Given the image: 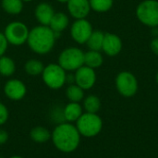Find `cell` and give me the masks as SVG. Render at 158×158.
<instances>
[{
	"label": "cell",
	"mask_w": 158,
	"mask_h": 158,
	"mask_svg": "<svg viewBox=\"0 0 158 158\" xmlns=\"http://www.w3.org/2000/svg\"><path fill=\"white\" fill-rule=\"evenodd\" d=\"M55 147L65 154L74 152L80 145L81 134L76 126L69 122L59 123L51 133Z\"/></svg>",
	"instance_id": "cell-1"
},
{
	"label": "cell",
	"mask_w": 158,
	"mask_h": 158,
	"mask_svg": "<svg viewBox=\"0 0 158 158\" xmlns=\"http://www.w3.org/2000/svg\"><path fill=\"white\" fill-rule=\"evenodd\" d=\"M57 35L49 26L40 24L30 30L27 44L33 53L46 55L54 48Z\"/></svg>",
	"instance_id": "cell-2"
},
{
	"label": "cell",
	"mask_w": 158,
	"mask_h": 158,
	"mask_svg": "<svg viewBox=\"0 0 158 158\" xmlns=\"http://www.w3.org/2000/svg\"><path fill=\"white\" fill-rule=\"evenodd\" d=\"M75 126L81 136L93 138L101 132L103 128V120L97 114L85 112L76 121Z\"/></svg>",
	"instance_id": "cell-3"
},
{
	"label": "cell",
	"mask_w": 158,
	"mask_h": 158,
	"mask_svg": "<svg viewBox=\"0 0 158 158\" xmlns=\"http://www.w3.org/2000/svg\"><path fill=\"white\" fill-rule=\"evenodd\" d=\"M67 71L58 63H50L44 66L42 73V79L44 84L52 89L58 90L67 82Z\"/></svg>",
	"instance_id": "cell-4"
},
{
	"label": "cell",
	"mask_w": 158,
	"mask_h": 158,
	"mask_svg": "<svg viewBox=\"0 0 158 158\" xmlns=\"http://www.w3.org/2000/svg\"><path fill=\"white\" fill-rule=\"evenodd\" d=\"M57 63L66 71H76L84 65V52L79 47H68L61 51Z\"/></svg>",
	"instance_id": "cell-5"
},
{
	"label": "cell",
	"mask_w": 158,
	"mask_h": 158,
	"mask_svg": "<svg viewBox=\"0 0 158 158\" xmlns=\"http://www.w3.org/2000/svg\"><path fill=\"white\" fill-rule=\"evenodd\" d=\"M136 17L139 21L151 28L158 27V1L143 0L136 7Z\"/></svg>",
	"instance_id": "cell-6"
},
{
	"label": "cell",
	"mask_w": 158,
	"mask_h": 158,
	"mask_svg": "<svg viewBox=\"0 0 158 158\" xmlns=\"http://www.w3.org/2000/svg\"><path fill=\"white\" fill-rule=\"evenodd\" d=\"M30 30L27 25L21 21L14 20L9 22L4 31V35L8 43L14 46H20L27 43Z\"/></svg>",
	"instance_id": "cell-7"
},
{
	"label": "cell",
	"mask_w": 158,
	"mask_h": 158,
	"mask_svg": "<svg viewBox=\"0 0 158 158\" xmlns=\"http://www.w3.org/2000/svg\"><path fill=\"white\" fill-rule=\"evenodd\" d=\"M118 92L124 97H132L138 91V81L130 71H121L116 77Z\"/></svg>",
	"instance_id": "cell-8"
},
{
	"label": "cell",
	"mask_w": 158,
	"mask_h": 158,
	"mask_svg": "<svg viewBox=\"0 0 158 158\" xmlns=\"http://www.w3.org/2000/svg\"><path fill=\"white\" fill-rule=\"evenodd\" d=\"M93 31V26L86 19H75L70 27V36L72 40L80 44H86Z\"/></svg>",
	"instance_id": "cell-9"
},
{
	"label": "cell",
	"mask_w": 158,
	"mask_h": 158,
	"mask_svg": "<svg viewBox=\"0 0 158 158\" xmlns=\"http://www.w3.org/2000/svg\"><path fill=\"white\" fill-rule=\"evenodd\" d=\"M74 81L78 86H80L84 91L92 89L96 82L95 70L83 65L75 71Z\"/></svg>",
	"instance_id": "cell-10"
},
{
	"label": "cell",
	"mask_w": 158,
	"mask_h": 158,
	"mask_svg": "<svg viewBox=\"0 0 158 158\" xmlns=\"http://www.w3.org/2000/svg\"><path fill=\"white\" fill-rule=\"evenodd\" d=\"M4 94L12 101H19L26 95L27 87L22 81L19 79H10L5 83Z\"/></svg>",
	"instance_id": "cell-11"
},
{
	"label": "cell",
	"mask_w": 158,
	"mask_h": 158,
	"mask_svg": "<svg viewBox=\"0 0 158 158\" xmlns=\"http://www.w3.org/2000/svg\"><path fill=\"white\" fill-rule=\"evenodd\" d=\"M67 6L69 14L75 19H86L92 10L89 0H69Z\"/></svg>",
	"instance_id": "cell-12"
},
{
	"label": "cell",
	"mask_w": 158,
	"mask_h": 158,
	"mask_svg": "<svg viewBox=\"0 0 158 158\" xmlns=\"http://www.w3.org/2000/svg\"><path fill=\"white\" fill-rule=\"evenodd\" d=\"M122 41L120 37L115 33H105L102 50L109 56H118L122 50Z\"/></svg>",
	"instance_id": "cell-13"
},
{
	"label": "cell",
	"mask_w": 158,
	"mask_h": 158,
	"mask_svg": "<svg viewBox=\"0 0 158 158\" xmlns=\"http://www.w3.org/2000/svg\"><path fill=\"white\" fill-rule=\"evenodd\" d=\"M55 14V10L53 6L46 2H42L38 4L34 10V16L38 22L41 25L48 26L53 16Z\"/></svg>",
	"instance_id": "cell-14"
},
{
	"label": "cell",
	"mask_w": 158,
	"mask_h": 158,
	"mask_svg": "<svg viewBox=\"0 0 158 158\" xmlns=\"http://www.w3.org/2000/svg\"><path fill=\"white\" fill-rule=\"evenodd\" d=\"M82 114H83V109L82 106L80 105V103L69 102L64 106L62 110V116L64 120L69 123L76 122Z\"/></svg>",
	"instance_id": "cell-15"
},
{
	"label": "cell",
	"mask_w": 158,
	"mask_h": 158,
	"mask_svg": "<svg viewBox=\"0 0 158 158\" xmlns=\"http://www.w3.org/2000/svg\"><path fill=\"white\" fill-rule=\"evenodd\" d=\"M69 24V19L68 15L64 12H55L50 23L49 27L53 30L56 33L60 34L64 31Z\"/></svg>",
	"instance_id": "cell-16"
},
{
	"label": "cell",
	"mask_w": 158,
	"mask_h": 158,
	"mask_svg": "<svg viewBox=\"0 0 158 158\" xmlns=\"http://www.w3.org/2000/svg\"><path fill=\"white\" fill-rule=\"evenodd\" d=\"M104 63V57L100 51L89 50L84 53V65L91 69H98Z\"/></svg>",
	"instance_id": "cell-17"
},
{
	"label": "cell",
	"mask_w": 158,
	"mask_h": 158,
	"mask_svg": "<svg viewBox=\"0 0 158 158\" xmlns=\"http://www.w3.org/2000/svg\"><path fill=\"white\" fill-rule=\"evenodd\" d=\"M30 138L37 143H44L48 142L51 139V132L48 129L37 126L31 130L30 131Z\"/></svg>",
	"instance_id": "cell-18"
},
{
	"label": "cell",
	"mask_w": 158,
	"mask_h": 158,
	"mask_svg": "<svg viewBox=\"0 0 158 158\" xmlns=\"http://www.w3.org/2000/svg\"><path fill=\"white\" fill-rule=\"evenodd\" d=\"M16 71V64L14 60L6 56L0 57V75L4 77H10Z\"/></svg>",
	"instance_id": "cell-19"
},
{
	"label": "cell",
	"mask_w": 158,
	"mask_h": 158,
	"mask_svg": "<svg viewBox=\"0 0 158 158\" xmlns=\"http://www.w3.org/2000/svg\"><path fill=\"white\" fill-rule=\"evenodd\" d=\"M105 33L101 31H94L89 37L88 41L86 42V44L89 48V50L93 51H100L102 50L103 42H104Z\"/></svg>",
	"instance_id": "cell-20"
},
{
	"label": "cell",
	"mask_w": 158,
	"mask_h": 158,
	"mask_svg": "<svg viewBox=\"0 0 158 158\" xmlns=\"http://www.w3.org/2000/svg\"><path fill=\"white\" fill-rule=\"evenodd\" d=\"M22 0H2V8L10 15H18L23 9Z\"/></svg>",
	"instance_id": "cell-21"
},
{
	"label": "cell",
	"mask_w": 158,
	"mask_h": 158,
	"mask_svg": "<svg viewBox=\"0 0 158 158\" xmlns=\"http://www.w3.org/2000/svg\"><path fill=\"white\" fill-rule=\"evenodd\" d=\"M66 96L69 100V102L80 103L84 99V90L80 86L75 84H70L66 89Z\"/></svg>",
	"instance_id": "cell-22"
},
{
	"label": "cell",
	"mask_w": 158,
	"mask_h": 158,
	"mask_svg": "<svg viewBox=\"0 0 158 158\" xmlns=\"http://www.w3.org/2000/svg\"><path fill=\"white\" fill-rule=\"evenodd\" d=\"M83 108L87 113L97 114L101 108V101L98 96L94 94H90L83 100Z\"/></svg>",
	"instance_id": "cell-23"
},
{
	"label": "cell",
	"mask_w": 158,
	"mask_h": 158,
	"mask_svg": "<svg viewBox=\"0 0 158 158\" xmlns=\"http://www.w3.org/2000/svg\"><path fill=\"white\" fill-rule=\"evenodd\" d=\"M44 69V64L38 59H30L24 65L25 72L30 76L42 75Z\"/></svg>",
	"instance_id": "cell-24"
},
{
	"label": "cell",
	"mask_w": 158,
	"mask_h": 158,
	"mask_svg": "<svg viewBox=\"0 0 158 158\" xmlns=\"http://www.w3.org/2000/svg\"><path fill=\"white\" fill-rule=\"evenodd\" d=\"M89 2L91 9L99 13L110 10L114 4V0H89Z\"/></svg>",
	"instance_id": "cell-25"
},
{
	"label": "cell",
	"mask_w": 158,
	"mask_h": 158,
	"mask_svg": "<svg viewBox=\"0 0 158 158\" xmlns=\"http://www.w3.org/2000/svg\"><path fill=\"white\" fill-rule=\"evenodd\" d=\"M9 118V112L7 107L0 102V126L6 124Z\"/></svg>",
	"instance_id": "cell-26"
},
{
	"label": "cell",
	"mask_w": 158,
	"mask_h": 158,
	"mask_svg": "<svg viewBox=\"0 0 158 158\" xmlns=\"http://www.w3.org/2000/svg\"><path fill=\"white\" fill-rule=\"evenodd\" d=\"M8 43L4 35L3 32H0V57L5 55V53L7 50Z\"/></svg>",
	"instance_id": "cell-27"
},
{
	"label": "cell",
	"mask_w": 158,
	"mask_h": 158,
	"mask_svg": "<svg viewBox=\"0 0 158 158\" xmlns=\"http://www.w3.org/2000/svg\"><path fill=\"white\" fill-rule=\"evenodd\" d=\"M150 48H151L152 52L155 55L158 56V36L157 37H155L151 41V43H150Z\"/></svg>",
	"instance_id": "cell-28"
},
{
	"label": "cell",
	"mask_w": 158,
	"mask_h": 158,
	"mask_svg": "<svg viewBox=\"0 0 158 158\" xmlns=\"http://www.w3.org/2000/svg\"><path fill=\"white\" fill-rule=\"evenodd\" d=\"M8 140V133L6 131L0 129V145L5 144Z\"/></svg>",
	"instance_id": "cell-29"
},
{
	"label": "cell",
	"mask_w": 158,
	"mask_h": 158,
	"mask_svg": "<svg viewBox=\"0 0 158 158\" xmlns=\"http://www.w3.org/2000/svg\"><path fill=\"white\" fill-rule=\"evenodd\" d=\"M56 1L59 3H62V4H67L69 2V0H56Z\"/></svg>",
	"instance_id": "cell-30"
},
{
	"label": "cell",
	"mask_w": 158,
	"mask_h": 158,
	"mask_svg": "<svg viewBox=\"0 0 158 158\" xmlns=\"http://www.w3.org/2000/svg\"><path fill=\"white\" fill-rule=\"evenodd\" d=\"M9 158H24V157H22V156H10Z\"/></svg>",
	"instance_id": "cell-31"
},
{
	"label": "cell",
	"mask_w": 158,
	"mask_h": 158,
	"mask_svg": "<svg viewBox=\"0 0 158 158\" xmlns=\"http://www.w3.org/2000/svg\"><path fill=\"white\" fill-rule=\"evenodd\" d=\"M156 83L158 84V71L157 73H156Z\"/></svg>",
	"instance_id": "cell-32"
},
{
	"label": "cell",
	"mask_w": 158,
	"mask_h": 158,
	"mask_svg": "<svg viewBox=\"0 0 158 158\" xmlns=\"http://www.w3.org/2000/svg\"><path fill=\"white\" fill-rule=\"evenodd\" d=\"M23 2H31V1H33V0H22Z\"/></svg>",
	"instance_id": "cell-33"
},
{
	"label": "cell",
	"mask_w": 158,
	"mask_h": 158,
	"mask_svg": "<svg viewBox=\"0 0 158 158\" xmlns=\"http://www.w3.org/2000/svg\"><path fill=\"white\" fill-rule=\"evenodd\" d=\"M0 158H3V157H0Z\"/></svg>",
	"instance_id": "cell-34"
}]
</instances>
